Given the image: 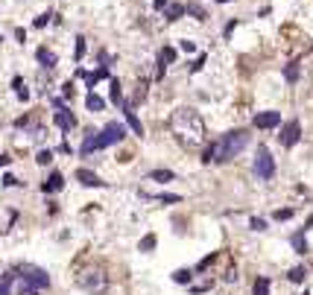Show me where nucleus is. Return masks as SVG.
<instances>
[{
	"label": "nucleus",
	"instance_id": "31",
	"mask_svg": "<svg viewBox=\"0 0 313 295\" xmlns=\"http://www.w3.org/2000/svg\"><path fill=\"white\" fill-rule=\"evenodd\" d=\"M205 59H208L205 53H202L199 59H193V62H191V73H196V70H202V65H205Z\"/></svg>",
	"mask_w": 313,
	"mask_h": 295
},
{
	"label": "nucleus",
	"instance_id": "38",
	"mask_svg": "<svg viewBox=\"0 0 313 295\" xmlns=\"http://www.w3.org/2000/svg\"><path fill=\"white\" fill-rule=\"evenodd\" d=\"M152 6H155V9H164V6H167V0H152Z\"/></svg>",
	"mask_w": 313,
	"mask_h": 295
},
{
	"label": "nucleus",
	"instance_id": "14",
	"mask_svg": "<svg viewBox=\"0 0 313 295\" xmlns=\"http://www.w3.org/2000/svg\"><path fill=\"white\" fill-rule=\"evenodd\" d=\"M35 56H38V62H41V65H44L47 70L56 68V56H53V53L47 50V47H38V50H35Z\"/></svg>",
	"mask_w": 313,
	"mask_h": 295
},
{
	"label": "nucleus",
	"instance_id": "19",
	"mask_svg": "<svg viewBox=\"0 0 313 295\" xmlns=\"http://www.w3.org/2000/svg\"><path fill=\"white\" fill-rule=\"evenodd\" d=\"M185 12H188V9H185V6H182V3H170V6H167V12H164V15H167V21H179V18L185 15Z\"/></svg>",
	"mask_w": 313,
	"mask_h": 295
},
{
	"label": "nucleus",
	"instance_id": "8",
	"mask_svg": "<svg viewBox=\"0 0 313 295\" xmlns=\"http://www.w3.org/2000/svg\"><path fill=\"white\" fill-rule=\"evenodd\" d=\"M275 126H281L278 111H261V114H255V129H275Z\"/></svg>",
	"mask_w": 313,
	"mask_h": 295
},
{
	"label": "nucleus",
	"instance_id": "32",
	"mask_svg": "<svg viewBox=\"0 0 313 295\" xmlns=\"http://www.w3.org/2000/svg\"><path fill=\"white\" fill-rule=\"evenodd\" d=\"M249 225H252V231H266V222H263L261 216H255V219H252Z\"/></svg>",
	"mask_w": 313,
	"mask_h": 295
},
{
	"label": "nucleus",
	"instance_id": "33",
	"mask_svg": "<svg viewBox=\"0 0 313 295\" xmlns=\"http://www.w3.org/2000/svg\"><path fill=\"white\" fill-rule=\"evenodd\" d=\"M214 260H217V254H208V257H205V260L199 263L196 269H199V272H205V269H208V266H211V263H214Z\"/></svg>",
	"mask_w": 313,
	"mask_h": 295
},
{
	"label": "nucleus",
	"instance_id": "4",
	"mask_svg": "<svg viewBox=\"0 0 313 295\" xmlns=\"http://www.w3.org/2000/svg\"><path fill=\"white\" fill-rule=\"evenodd\" d=\"M24 272H27V275H18V278H21L18 289H21V292H35V289H47V286H50V278H47L44 269L24 266Z\"/></svg>",
	"mask_w": 313,
	"mask_h": 295
},
{
	"label": "nucleus",
	"instance_id": "2",
	"mask_svg": "<svg viewBox=\"0 0 313 295\" xmlns=\"http://www.w3.org/2000/svg\"><path fill=\"white\" fill-rule=\"evenodd\" d=\"M246 146H249V132L234 129V132L223 135L217 143H211L208 149L202 152V161H205V164H226V161H231V158L240 155Z\"/></svg>",
	"mask_w": 313,
	"mask_h": 295
},
{
	"label": "nucleus",
	"instance_id": "1",
	"mask_svg": "<svg viewBox=\"0 0 313 295\" xmlns=\"http://www.w3.org/2000/svg\"><path fill=\"white\" fill-rule=\"evenodd\" d=\"M170 132L185 149H199L205 143V123L193 108H176L170 117Z\"/></svg>",
	"mask_w": 313,
	"mask_h": 295
},
{
	"label": "nucleus",
	"instance_id": "12",
	"mask_svg": "<svg viewBox=\"0 0 313 295\" xmlns=\"http://www.w3.org/2000/svg\"><path fill=\"white\" fill-rule=\"evenodd\" d=\"M62 187H65V175H62V173H50V178L44 181L41 190H44V193H56V190H62Z\"/></svg>",
	"mask_w": 313,
	"mask_h": 295
},
{
	"label": "nucleus",
	"instance_id": "3",
	"mask_svg": "<svg viewBox=\"0 0 313 295\" xmlns=\"http://www.w3.org/2000/svg\"><path fill=\"white\" fill-rule=\"evenodd\" d=\"M76 280H79V286H82L85 292H91V295H103L105 289H108V275H105L103 266H97V263L85 266Z\"/></svg>",
	"mask_w": 313,
	"mask_h": 295
},
{
	"label": "nucleus",
	"instance_id": "10",
	"mask_svg": "<svg viewBox=\"0 0 313 295\" xmlns=\"http://www.w3.org/2000/svg\"><path fill=\"white\" fill-rule=\"evenodd\" d=\"M76 181H79V184H85V187H103V184H105V181H103V178H100L97 173H91V170H82V167L76 170Z\"/></svg>",
	"mask_w": 313,
	"mask_h": 295
},
{
	"label": "nucleus",
	"instance_id": "36",
	"mask_svg": "<svg viewBox=\"0 0 313 295\" xmlns=\"http://www.w3.org/2000/svg\"><path fill=\"white\" fill-rule=\"evenodd\" d=\"M35 158H38V164H50V161H53V155H50V152H38Z\"/></svg>",
	"mask_w": 313,
	"mask_h": 295
},
{
	"label": "nucleus",
	"instance_id": "16",
	"mask_svg": "<svg viewBox=\"0 0 313 295\" xmlns=\"http://www.w3.org/2000/svg\"><path fill=\"white\" fill-rule=\"evenodd\" d=\"M97 149V132H88L85 140H82V146H79V155H91Z\"/></svg>",
	"mask_w": 313,
	"mask_h": 295
},
{
	"label": "nucleus",
	"instance_id": "29",
	"mask_svg": "<svg viewBox=\"0 0 313 295\" xmlns=\"http://www.w3.org/2000/svg\"><path fill=\"white\" fill-rule=\"evenodd\" d=\"M173 280L176 283H191V269H179V272H173Z\"/></svg>",
	"mask_w": 313,
	"mask_h": 295
},
{
	"label": "nucleus",
	"instance_id": "39",
	"mask_svg": "<svg viewBox=\"0 0 313 295\" xmlns=\"http://www.w3.org/2000/svg\"><path fill=\"white\" fill-rule=\"evenodd\" d=\"M9 161H12V158H9V155H0V167H6Z\"/></svg>",
	"mask_w": 313,
	"mask_h": 295
},
{
	"label": "nucleus",
	"instance_id": "42",
	"mask_svg": "<svg viewBox=\"0 0 313 295\" xmlns=\"http://www.w3.org/2000/svg\"><path fill=\"white\" fill-rule=\"evenodd\" d=\"M301 295H307V292H301Z\"/></svg>",
	"mask_w": 313,
	"mask_h": 295
},
{
	"label": "nucleus",
	"instance_id": "40",
	"mask_svg": "<svg viewBox=\"0 0 313 295\" xmlns=\"http://www.w3.org/2000/svg\"><path fill=\"white\" fill-rule=\"evenodd\" d=\"M313 225V216H310V219H307V222H304V231H307V228H310Z\"/></svg>",
	"mask_w": 313,
	"mask_h": 295
},
{
	"label": "nucleus",
	"instance_id": "7",
	"mask_svg": "<svg viewBox=\"0 0 313 295\" xmlns=\"http://www.w3.org/2000/svg\"><path fill=\"white\" fill-rule=\"evenodd\" d=\"M298 138H301V123L298 120H290V123H284L281 126V135H278V140H281V146H296L298 143Z\"/></svg>",
	"mask_w": 313,
	"mask_h": 295
},
{
	"label": "nucleus",
	"instance_id": "5",
	"mask_svg": "<svg viewBox=\"0 0 313 295\" xmlns=\"http://www.w3.org/2000/svg\"><path fill=\"white\" fill-rule=\"evenodd\" d=\"M255 175L261 181H269L275 175V158L269 155L266 146H258V155H255Z\"/></svg>",
	"mask_w": 313,
	"mask_h": 295
},
{
	"label": "nucleus",
	"instance_id": "25",
	"mask_svg": "<svg viewBox=\"0 0 313 295\" xmlns=\"http://www.w3.org/2000/svg\"><path fill=\"white\" fill-rule=\"evenodd\" d=\"M155 243H158L155 234H146V237L138 243V248H140V251H152V248H155Z\"/></svg>",
	"mask_w": 313,
	"mask_h": 295
},
{
	"label": "nucleus",
	"instance_id": "28",
	"mask_svg": "<svg viewBox=\"0 0 313 295\" xmlns=\"http://www.w3.org/2000/svg\"><path fill=\"white\" fill-rule=\"evenodd\" d=\"M111 103H123V91L117 79H111Z\"/></svg>",
	"mask_w": 313,
	"mask_h": 295
},
{
	"label": "nucleus",
	"instance_id": "22",
	"mask_svg": "<svg viewBox=\"0 0 313 295\" xmlns=\"http://www.w3.org/2000/svg\"><path fill=\"white\" fill-rule=\"evenodd\" d=\"M293 248H296L298 254H304V251H307V240H304V228H301L298 234H293Z\"/></svg>",
	"mask_w": 313,
	"mask_h": 295
},
{
	"label": "nucleus",
	"instance_id": "13",
	"mask_svg": "<svg viewBox=\"0 0 313 295\" xmlns=\"http://www.w3.org/2000/svg\"><path fill=\"white\" fill-rule=\"evenodd\" d=\"M123 114H126V120H129V126H132V132L140 138V135H143V126H140V120L135 117V111H132V105L129 103H123Z\"/></svg>",
	"mask_w": 313,
	"mask_h": 295
},
{
	"label": "nucleus",
	"instance_id": "24",
	"mask_svg": "<svg viewBox=\"0 0 313 295\" xmlns=\"http://www.w3.org/2000/svg\"><path fill=\"white\" fill-rule=\"evenodd\" d=\"M284 79H287V82H298V62H293V65L284 68Z\"/></svg>",
	"mask_w": 313,
	"mask_h": 295
},
{
	"label": "nucleus",
	"instance_id": "23",
	"mask_svg": "<svg viewBox=\"0 0 313 295\" xmlns=\"http://www.w3.org/2000/svg\"><path fill=\"white\" fill-rule=\"evenodd\" d=\"M287 278L293 280V283H301V280L307 278V266H293V269H290V275H287Z\"/></svg>",
	"mask_w": 313,
	"mask_h": 295
},
{
	"label": "nucleus",
	"instance_id": "30",
	"mask_svg": "<svg viewBox=\"0 0 313 295\" xmlns=\"http://www.w3.org/2000/svg\"><path fill=\"white\" fill-rule=\"evenodd\" d=\"M85 50H88V44H85V38H82V35H79V38H76V53H73V59H76V62H79V59H82V56H85Z\"/></svg>",
	"mask_w": 313,
	"mask_h": 295
},
{
	"label": "nucleus",
	"instance_id": "26",
	"mask_svg": "<svg viewBox=\"0 0 313 295\" xmlns=\"http://www.w3.org/2000/svg\"><path fill=\"white\" fill-rule=\"evenodd\" d=\"M15 278H18L15 272H9V275H0V295H9V283H12Z\"/></svg>",
	"mask_w": 313,
	"mask_h": 295
},
{
	"label": "nucleus",
	"instance_id": "41",
	"mask_svg": "<svg viewBox=\"0 0 313 295\" xmlns=\"http://www.w3.org/2000/svg\"><path fill=\"white\" fill-rule=\"evenodd\" d=\"M217 3H231V0H217Z\"/></svg>",
	"mask_w": 313,
	"mask_h": 295
},
{
	"label": "nucleus",
	"instance_id": "11",
	"mask_svg": "<svg viewBox=\"0 0 313 295\" xmlns=\"http://www.w3.org/2000/svg\"><path fill=\"white\" fill-rule=\"evenodd\" d=\"M176 62V50L173 47H164V50L158 53V70H155V79H161L164 76V70H167V65H173Z\"/></svg>",
	"mask_w": 313,
	"mask_h": 295
},
{
	"label": "nucleus",
	"instance_id": "6",
	"mask_svg": "<svg viewBox=\"0 0 313 295\" xmlns=\"http://www.w3.org/2000/svg\"><path fill=\"white\" fill-rule=\"evenodd\" d=\"M126 138V129L120 123H105V129L97 135V149H105V146H114Z\"/></svg>",
	"mask_w": 313,
	"mask_h": 295
},
{
	"label": "nucleus",
	"instance_id": "9",
	"mask_svg": "<svg viewBox=\"0 0 313 295\" xmlns=\"http://www.w3.org/2000/svg\"><path fill=\"white\" fill-rule=\"evenodd\" d=\"M56 108H59V111H56V123H59V129H65V132H68V129H73V126H76V117H73L68 108H65V103H59V100H56Z\"/></svg>",
	"mask_w": 313,
	"mask_h": 295
},
{
	"label": "nucleus",
	"instance_id": "37",
	"mask_svg": "<svg viewBox=\"0 0 313 295\" xmlns=\"http://www.w3.org/2000/svg\"><path fill=\"white\" fill-rule=\"evenodd\" d=\"M50 18H53V15H41V18H35V27H44V24H47Z\"/></svg>",
	"mask_w": 313,
	"mask_h": 295
},
{
	"label": "nucleus",
	"instance_id": "20",
	"mask_svg": "<svg viewBox=\"0 0 313 295\" xmlns=\"http://www.w3.org/2000/svg\"><path fill=\"white\" fill-rule=\"evenodd\" d=\"M185 9H188V15H193L196 21H208V12H205V9H202L199 3H188Z\"/></svg>",
	"mask_w": 313,
	"mask_h": 295
},
{
	"label": "nucleus",
	"instance_id": "35",
	"mask_svg": "<svg viewBox=\"0 0 313 295\" xmlns=\"http://www.w3.org/2000/svg\"><path fill=\"white\" fill-rule=\"evenodd\" d=\"M179 47H182L185 53H196V44H193V41H188V38H185V41H182Z\"/></svg>",
	"mask_w": 313,
	"mask_h": 295
},
{
	"label": "nucleus",
	"instance_id": "21",
	"mask_svg": "<svg viewBox=\"0 0 313 295\" xmlns=\"http://www.w3.org/2000/svg\"><path fill=\"white\" fill-rule=\"evenodd\" d=\"M252 295H269V278H258L255 280V286H252Z\"/></svg>",
	"mask_w": 313,
	"mask_h": 295
},
{
	"label": "nucleus",
	"instance_id": "27",
	"mask_svg": "<svg viewBox=\"0 0 313 295\" xmlns=\"http://www.w3.org/2000/svg\"><path fill=\"white\" fill-rule=\"evenodd\" d=\"M293 213H296L293 208H281V210H275V213H272V219H278V222H287V219H293Z\"/></svg>",
	"mask_w": 313,
	"mask_h": 295
},
{
	"label": "nucleus",
	"instance_id": "18",
	"mask_svg": "<svg viewBox=\"0 0 313 295\" xmlns=\"http://www.w3.org/2000/svg\"><path fill=\"white\" fill-rule=\"evenodd\" d=\"M176 173L173 170H152L149 173V181H161V184H167V181H173Z\"/></svg>",
	"mask_w": 313,
	"mask_h": 295
},
{
	"label": "nucleus",
	"instance_id": "15",
	"mask_svg": "<svg viewBox=\"0 0 313 295\" xmlns=\"http://www.w3.org/2000/svg\"><path fill=\"white\" fill-rule=\"evenodd\" d=\"M108 76V65H100V68L94 70V73H85V82H88V88H94L100 79H105Z\"/></svg>",
	"mask_w": 313,
	"mask_h": 295
},
{
	"label": "nucleus",
	"instance_id": "34",
	"mask_svg": "<svg viewBox=\"0 0 313 295\" xmlns=\"http://www.w3.org/2000/svg\"><path fill=\"white\" fill-rule=\"evenodd\" d=\"M21 181H18L15 175H3V187H18Z\"/></svg>",
	"mask_w": 313,
	"mask_h": 295
},
{
	"label": "nucleus",
	"instance_id": "17",
	"mask_svg": "<svg viewBox=\"0 0 313 295\" xmlns=\"http://www.w3.org/2000/svg\"><path fill=\"white\" fill-rule=\"evenodd\" d=\"M85 108H88V111H94V114H97V111H103V108H105V100H103V97H97V94H88Z\"/></svg>",
	"mask_w": 313,
	"mask_h": 295
}]
</instances>
